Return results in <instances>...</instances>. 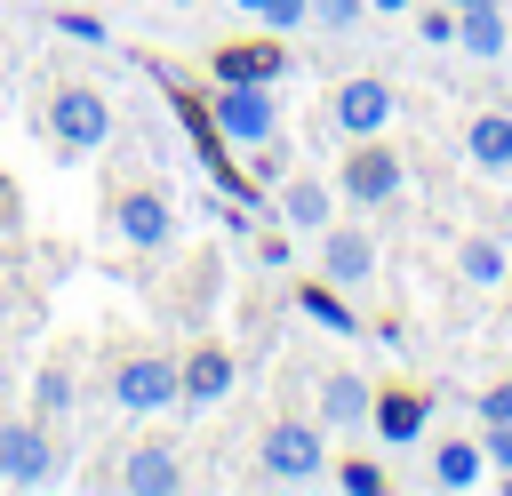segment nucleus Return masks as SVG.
I'll return each instance as SVG.
<instances>
[{
	"label": "nucleus",
	"mask_w": 512,
	"mask_h": 496,
	"mask_svg": "<svg viewBox=\"0 0 512 496\" xmlns=\"http://www.w3.org/2000/svg\"><path fill=\"white\" fill-rule=\"evenodd\" d=\"M328 480H336L344 496H384V488H392V472H384L376 456H344V464H328Z\"/></svg>",
	"instance_id": "5701e85b"
},
{
	"label": "nucleus",
	"mask_w": 512,
	"mask_h": 496,
	"mask_svg": "<svg viewBox=\"0 0 512 496\" xmlns=\"http://www.w3.org/2000/svg\"><path fill=\"white\" fill-rule=\"evenodd\" d=\"M424 472H432V488H480V480H488V456H480V440H456V432H448Z\"/></svg>",
	"instance_id": "aec40b11"
},
{
	"label": "nucleus",
	"mask_w": 512,
	"mask_h": 496,
	"mask_svg": "<svg viewBox=\"0 0 512 496\" xmlns=\"http://www.w3.org/2000/svg\"><path fill=\"white\" fill-rule=\"evenodd\" d=\"M384 272V248H376V232L368 224H320V280H336V288H368Z\"/></svg>",
	"instance_id": "9d476101"
},
{
	"label": "nucleus",
	"mask_w": 512,
	"mask_h": 496,
	"mask_svg": "<svg viewBox=\"0 0 512 496\" xmlns=\"http://www.w3.org/2000/svg\"><path fill=\"white\" fill-rule=\"evenodd\" d=\"M48 144H56V160H96L112 144V96L88 80H64L48 96Z\"/></svg>",
	"instance_id": "f03ea898"
},
{
	"label": "nucleus",
	"mask_w": 512,
	"mask_h": 496,
	"mask_svg": "<svg viewBox=\"0 0 512 496\" xmlns=\"http://www.w3.org/2000/svg\"><path fill=\"white\" fill-rule=\"evenodd\" d=\"M232 376H240V360H232V344H192V352L176 360V408H184V416H200V408H216V400L232 392Z\"/></svg>",
	"instance_id": "9b49d317"
},
{
	"label": "nucleus",
	"mask_w": 512,
	"mask_h": 496,
	"mask_svg": "<svg viewBox=\"0 0 512 496\" xmlns=\"http://www.w3.org/2000/svg\"><path fill=\"white\" fill-rule=\"evenodd\" d=\"M368 8H384V16H400V8H416V0H368Z\"/></svg>",
	"instance_id": "7c9ffc66"
},
{
	"label": "nucleus",
	"mask_w": 512,
	"mask_h": 496,
	"mask_svg": "<svg viewBox=\"0 0 512 496\" xmlns=\"http://www.w3.org/2000/svg\"><path fill=\"white\" fill-rule=\"evenodd\" d=\"M0 480L8 488H56L64 480V448L40 416H8L0 424Z\"/></svg>",
	"instance_id": "20e7f679"
},
{
	"label": "nucleus",
	"mask_w": 512,
	"mask_h": 496,
	"mask_svg": "<svg viewBox=\"0 0 512 496\" xmlns=\"http://www.w3.org/2000/svg\"><path fill=\"white\" fill-rule=\"evenodd\" d=\"M472 408H480V424H512V376H504V384H488Z\"/></svg>",
	"instance_id": "c756f323"
},
{
	"label": "nucleus",
	"mask_w": 512,
	"mask_h": 496,
	"mask_svg": "<svg viewBox=\"0 0 512 496\" xmlns=\"http://www.w3.org/2000/svg\"><path fill=\"white\" fill-rule=\"evenodd\" d=\"M464 160L480 176H512V112H472L464 120Z\"/></svg>",
	"instance_id": "f3484780"
},
{
	"label": "nucleus",
	"mask_w": 512,
	"mask_h": 496,
	"mask_svg": "<svg viewBox=\"0 0 512 496\" xmlns=\"http://www.w3.org/2000/svg\"><path fill=\"white\" fill-rule=\"evenodd\" d=\"M312 392H320V424H328V432H360V424H368V408H376V384H368V376H352V368H328Z\"/></svg>",
	"instance_id": "ddd939ff"
},
{
	"label": "nucleus",
	"mask_w": 512,
	"mask_h": 496,
	"mask_svg": "<svg viewBox=\"0 0 512 496\" xmlns=\"http://www.w3.org/2000/svg\"><path fill=\"white\" fill-rule=\"evenodd\" d=\"M392 112H400V96H392V80H384V72H344V80H336V96H328V128H336L344 144L384 136V128H392Z\"/></svg>",
	"instance_id": "39448f33"
},
{
	"label": "nucleus",
	"mask_w": 512,
	"mask_h": 496,
	"mask_svg": "<svg viewBox=\"0 0 512 496\" xmlns=\"http://www.w3.org/2000/svg\"><path fill=\"white\" fill-rule=\"evenodd\" d=\"M112 232H120L128 248L160 256V248L176 240V200L152 192V184H128V192H112Z\"/></svg>",
	"instance_id": "1a4fd4ad"
},
{
	"label": "nucleus",
	"mask_w": 512,
	"mask_h": 496,
	"mask_svg": "<svg viewBox=\"0 0 512 496\" xmlns=\"http://www.w3.org/2000/svg\"><path fill=\"white\" fill-rule=\"evenodd\" d=\"M208 120L224 128V144H264V136H280V96L272 88H240V80H216L208 88Z\"/></svg>",
	"instance_id": "423d86ee"
},
{
	"label": "nucleus",
	"mask_w": 512,
	"mask_h": 496,
	"mask_svg": "<svg viewBox=\"0 0 512 496\" xmlns=\"http://www.w3.org/2000/svg\"><path fill=\"white\" fill-rule=\"evenodd\" d=\"M456 280H464V288H504V280H512V248H504L496 232H464V240H456Z\"/></svg>",
	"instance_id": "a211bd4d"
},
{
	"label": "nucleus",
	"mask_w": 512,
	"mask_h": 496,
	"mask_svg": "<svg viewBox=\"0 0 512 496\" xmlns=\"http://www.w3.org/2000/svg\"><path fill=\"white\" fill-rule=\"evenodd\" d=\"M272 216H280L288 232L320 240V224L336 216V200H328V184H320V176H288V184H272Z\"/></svg>",
	"instance_id": "4468645a"
},
{
	"label": "nucleus",
	"mask_w": 512,
	"mask_h": 496,
	"mask_svg": "<svg viewBox=\"0 0 512 496\" xmlns=\"http://www.w3.org/2000/svg\"><path fill=\"white\" fill-rule=\"evenodd\" d=\"M112 408H120V416H160V408H176V360H168V352H128V360L112 368Z\"/></svg>",
	"instance_id": "0eeeda50"
},
{
	"label": "nucleus",
	"mask_w": 512,
	"mask_h": 496,
	"mask_svg": "<svg viewBox=\"0 0 512 496\" xmlns=\"http://www.w3.org/2000/svg\"><path fill=\"white\" fill-rule=\"evenodd\" d=\"M368 432H376L384 448H416V440L432 432V392H424V384H384L376 408H368Z\"/></svg>",
	"instance_id": "f8f14e48"
},
{
	"label": "nucleus",
	"mask_w": 512,
	"mask_h": 496,
	"mask_svg": "<svg viewBox=\"0 0 512 496\" xmlns=\"http://www.w3.org/2000/svg\"><path fill=\"white\" fill-rule=\"evenodd\" d=\"M416 40L424 48H456V8L440 0V8H416Z\"/></svg>",
	"instance_id": "a878e982"
},
{
	"label": "nucleus",
	"mask_w": 512,
	"mask_h": 496,
	"mask_svg": "<svg viewBox=\"0 0 512 496\" xmlns=\"http://www.w3.org/2000/svg\"><path fill=\"white\" fill-rule=\"evenodd\" d=\"M480 456H488V472L512 480V424H488V432H480Z\"/></svg>",
	"instance_id": "c85d7f7f"
},
{
	"label": "nucleus",
	"mask_w": 512,
	"mask_h": 496,
	"mask_svg": "<svg viewBox=\"0 0 512 496\" xmlns=\"http://www.w3.org/2000/svg\"><path fill=\"white\" fill-rule=\"evenodd\" d=\"M72 400H80V392H72V368H40V376H32V416H40V424L72 416Z\"/></svg>",
	"instance_id": "4be33fe9"
},
{
	"label": "nucleus",
	"mask_w": 512,
	"mask_h": 496,
	"mask_svg": "<svg viewBox=\"0 0 512 496\" xmlns=\"http://www.w3.org/2000/svg\"><path fill=\"white\" fill-rule=\"evenodd\" d=\"M0 104H8V88H0Z\"/></svg>",
	"instance_id": "c9c22d12"
},
{
	"label": "nucleus",
	"mask_w": 512,
	"mask_h": 496,
	"mask_svg": "<svg viewBox=\"0 0 512 496\" xmlns=\"http://www.w3.org/2000/svg\"><path fill=\"white\" fill-rule=\"evenodd\" d=\"M256 24L264 32H304L312 24V0H256Z\"/></svg>",
	"instance_id": "393cba45"
},
{
	"label": "nucleus",
	"mask_w": 512,
	"mask_h": 496,
	"mask_svg": "<svg viewBox=\"0 0 512 496\" xmlns=\"http://www.w3.org/2000/svg\"><path fill=\"white\" fill-rule=\"evenodd\" d=\"M112 488H120V496H176V488H184V464H176L168 448H128V456L112 464Z\"/></svg>",
	"instance_id": "2eb2a0df"
},
{
	"label": "nucleus",
	"mask_w": 512,
	"mask_h": 496,
	"mask_svg": "<svg viewBox=\"0 0 512 496\" xmlns=\"http://www.w3.org/2000/svg\"><path fill=\"white\" fill-rule=\"evenodd\" d=\"M400 184H408V168H400V152H392L384 136H360V144H344L336 200H352V208H392V200H400Z\"/></svg>",
	"instance_id": "7ed1b4c3"
},
{
	"label": "nucleus",
	"mask_w": 512,
	"mask_h": 496,
	"mask_svg": "<svg viewBox=\"0 0 512 496\" xmlns=\"http://www.w3.org/2000/svg\"><path fill=\"white\" fill-rule=\"evenodd\" d=\"M56 32L64 40H88V48H104L112 32H104V16H88V8H56Z\"/></svg>",
	"instance_id": "bb28decb"
},
{
	"label": "nucleus",
	"mask_w": 512,
	"mask_h": 496,
	"mask_svg": "<svg viewBox=\"0 0 512 496\" xmlns=\"http://www.w3.org/2000/svg\"><path fill=\"white\" fill-rule=\"evenodd\" d=\"M256 480H280V488L328 480V424H320V416H280V424H264V440H256Z\"/></svg>",
	"instance_id": "f257e3e1"
},
{
	"label": "nucleus",
	"mask_w": 512,
	"mask_h": 496,
	"mask_svg": "<svg viewBox=\"0 0 512 496\" xmlns=\"http://www.w3.org/2000/svg\"><path fill=\"white\" fill-rule=\"evenodd\" d=\"M208 72L216 80H240V88H272L280 72H288V32H240V40H224L216 56H208Z\"/></svg>",
	"instance_id": "6e6552de"
},
{
	"label": "nucleus",
	"mask_w": 512,
	"mask_h": 496,
	"mask_svg": "<svg viewBox=\"0 0 512 496\" xmlns=\"http://www.w3.org/2000/svg\"><path fill=\"white\" fill-rule=\"evenodd\" d=\"M168 8H200V0H168Z\"/></svg>",
	"instance_id": "72a5a7b5"
},
{
	"label": "nucleus",
	"mask_w": 512,
	"mask_h": 496,
	"mask_svg": "<svg viewBox=\"0 0 512 496\" xmlns=\"http://www.w3.org/2000/svg\"><path fill=\"white\" fill-rule=\"evenodd\" d=\"M312 24L320 32H360L368 24V0H312Z\"/></svg>",
	"instance_id": "b1692460"
},
{
	"label": "nucleus",
	"mask_w": 512,
	"mask_h": 496,
	"mask_svg": "<svg viewBox=\"0 0 512 496\" xmlns=\"http://www.w3.org/2000/svg\"><path fill=\"white\" fill-rule=\"evenodd\" d=\"M296 312H304L320 336H368V320H360V312L344 304V288H336V280H320V272H312V280H296Z\"/></svg>",
	"instance_id": "dca6fc26"
},
{
	"label": "nucleus",
	"mask_w": 512,
	"mask_h": 496,
	"mask_svg": "<svg viewBox=\"0 0 512 496\" xmlns=\"http://www.w3.org/2000/svg\"><path fill=\"white\" fill-rule=\"evenodd\" d=\"M232 8H240V16H256V0H232Z\"/></svg>",
	"instance_id": "473e14b6"
},
{
	"label": "nucleus",
	"mask_w": 512,
	"mask_h": 496,
	"mask_svg": "<svg viewBox=\"0 0 512 496\" xmlns=\"http://www.w3.org/2000/svg\"><path fill=\"white\" fill-rule=\"evenodd\" d=\"M288 264H296V240H288V224H280V232L256 240V272H288Z\"/></svg>",
	"instance_id": "cd10ccee"
},
{
	"label": "nucleus",
	"mask_w": 512,
	"mask_h": 496,
	"mask_svg": "<svg viewBox=\"0 0 512 496\" xmlns=\"http://www.w3.org/2000/svg\"><path fill=\"white\" fill-rule=\"evenodd\" d=\"M448 8H496V0H448Z\"/></svg>",
	"instance_id": "2f4dec72"
},
{
	"label": "nucleus",
	"mask_w": 512,
	"mask_h": 496,
	"mask_svg": "<svg viewBox=\"0 0 512 496\" xmlns=\"http://www.w3.org/2000/svg\"><path fill=\"white\" fill-rule=\"evenodd\" d=\"M296 176V152H288V136H264V144H248V184L256 192H272V184H288Z\"/></svg>",
	"instance_id": "412c9836"
},
{
	"label": "nucleus",
	"mask_w": 512,
	"mask_h": 496,
	"mask_svg": "<svg viewBox=\"0 0 512 496\" xmlns=\"http://www.w3.org/2000/svg\"><path fill=\"white\" fill-rule=\"evenodd\" d=\"M504 32H512V0H504Z\"/></svg>",
	"instance_id": "f704fd0d"
},
{
	"label": "nucleus",
	"mask_w": 512,
	"mask_h": 496,
	"mask_svg": "<svg viewBox=\"0 0 512 496\" xmlns=\"http://www.w3.org/2000/svg\"><path fill=\"white\" fill-rule=\"evenodd\" d=\"M456 48H464L472 64H496V56L512 48V32H504V0H496V8H456Z\"/></svg>",
	"instance_id": "6ab92c4d"
}]
</instances>
